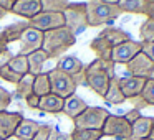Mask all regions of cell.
I'll return each mask as SVG.
<instances>
[{"instance_id":"cell-1","label":"cell","mask_w":154,"mask_h":140,"mask_svg":"<svg viewBox=\"0 0 154 140\" xmlns=\"http://www.w3.org/2000/svg\"><path fill=\"white\" fill-rule=\"evenodd\" d=\"M113 77L116 76H114V63H111V61L106 63V61L101 60H94L85 68V83H86V86L101 97H104Z\"/></svg>"},{"instance_id":"cell-2","label":"cell","mask_w":154,"mask_h":140,"mask_svg":"<svg viewBox=\"0 0 154 140\" xmlns=\"http://www.w3.org/2000/svg\"><path fill=\"white\" fill-rule=\"evenodd\" d=\"M75 43H76V35H73L66 27H61L43 33L42 50L48 54L50 60H53V58H61Z\"/></svg>"},{"instance_id":"cell-3","label":"cell","mask_w":154,"mask_h":140,"mask_svg":"<svg viewBox=\"0 0 154 140\" xmlns=\"http://www.w3.org/2000/svg\"><path fill=\"white\" fill-rule=\"evenodd\" d=\"M119 8L113 4H106L103 0H91L86 2V17L88 27H101L111 23L119 17Z\"/></svg>"},{"instance_id":"cell-4","label":"cell","mask_w":154,"mask_h":140,"mask_svg":"<svg viewBox=\"0 0 154 140\" xmlns=\"http://www.w3.org/2000/svg\"><path fill=\"white\" fill-rule=\"evenodd\" d=\"M47 74H48V79H50V89L55 96L61 97V99H68V97L75 96L78 87V83L75 81V77L65 74L58 68H53Z\"/></svg>"},{"instance_id":"cell-5","label":"cell","mask_w":154,"mask_h":140,"mask_svg":"<svg viewBox=\"0 0 154 140\" xmlns=\"http://www.w3.org/2000/svg\"><path fill=\"white\" fill-rule=\"evenodd\" d=\"M65 27L73 35L88 28V17H86V4H70L63 12Z\"/></svg>"},{"instance_id":"cell-6","label":"cell","mask_w":154,"mask_h":140,"mask_svg":"<svg viewBox=\"0 0 154 140\" xmlns=\"http://www.w3.org/2000/svg\"><path fill=\"white\" fill-rule=\"evenodd\" d=\"M109 115L106 109L103 107H90L88 106L76 119H73L75 129H93V130H101L106 117Z\"/></svg>"},{"instance_id":"cell-7","label":"cell","mask_w":154,"mask_h":140,"mask_svg":"<svg viewBox=\"0 0 154 140\" xmlns=\"http://www.w3.org/2000/svg\"><path fill=\"white\" fill-rule=\"evenodd\" d=\"M103 137H114L116 140H128L131 137V124L124 119V115L109 114L101 127Z\"/></svg>"},{"instance_id":"cell-8","label":"cell","mask_w":154,"mask_h":140,"mask_svg":"<svg viewBox=\"0 0 154 140\" xmlns=\"http://www.w3.org/2000/svg\"><path fill=\"white\" fill-rule=\"evenodd\" d=\"M28 25L40 30L42 33H47V31L65 27V18L63 13H58V12H40L38 15L28 20Z\"/></svg>"},{"instance_id":"cell-9","label":"cell","mask_w":154,"mask_h":140,"mask_svg":"<svg viewBox=\"0 0 154 140\" xmlns=\"http://www.w3.org/2000/svg\"><path fill=\"white\" fill-rule=\"evenodd\" d=\"M143 50V43L136 40H128L124 43L118 45L113 48V53H111V61L114 64H126L136 56L137 53H141Z\"/></svg>"},{"instance_id":"cell-10","label":"cell","mask_w":154,"mask_h":140,"mask_svg":"<svg viewBox=\"0 0 154 140\" xmlns=\"http://www.w3.org/2000/svg\"><path fill=\"white\" fill-rule=\"evenodd\" d=\"M18 43H20L18 54H25V56H27V54L33 53V51H37V50H42V45H43V33H42L40 30H37V28H33V27L28 25V27L23 30V33H22Z\"/></svg>"},{"instance_id":"cell-11","label":"cell","mask_w":154,"mask_h":140,"mask_svg":"<svg viewBox=\"0 0 154 140\" xmlns=\"http://www.w3.org/2000/svg\"><path fill=\"white\" fill-rule=\"evenodd\" d=\"M124 66H126V71L129 73V76L149 79L151 71H152V68H154V63L141 51V53H137L136 56H134L129 63L124 64Z\"/></svg>"},{"instance_id":"cell-12","label":"cell","mask_w":154,"mask_h":140,"mask_svg":"<svg viewBox=\"0 0 154 140\" xmlns=\"http://www.w3.org/2000/svg\"><path fill=\"white\" fill-rule=\"evenodd\" d=\"M22 112H8L0 110V140H8L15 135L18 124L22 122Z\"/></svg>"},{"instance_id":"cell-13","label":"cell","mask_w":154,"mask_h":140,"mask_svg":"<svg viewBox=\"0 0 154 140\" xmlns=\"http://www.w3.org/2000/svg\"><path fill=\"white\" fill-rule=\"evenodd\" d=\"M57 68L60 71H63L65 74H68V76L75 77V81L76 83H80V77H83L85 79V64L81 63L80 60H78L76 56H61L60 60H58L57 63Z\"/></svg>"},{"instance_id":"cell-14","label":"cell","mask_w":154,"mask_h":140,"mask_svg":"<svg viewBox=\"0 0 154 140\" xmlns=\"http://www.w3.org/2000/svg\"><path fill=\"white\" fill-rule=\"evenodd\" d=\"M118 83H119L121 92L124 94V97L131 101L133 97L139 96L143 92L146 79L144 77H136V76H128V77H118Z\"/></svg>"},{"instance_id":"cell-15","label":"cell","mask_w":154,"mask_h":140,"mask_svg":"<svg viewBox=\"0 0 154 140\" xmlns=\"http://www.w3.org/2000/svg\"><path fill=\"white\" fill-rule=\"evenodd\" d=\"M42 12V2L40 0H17L15 5L12 7L10 13L18 15V17L27 18V22L30 18H33L35 15H38Z\"/></svg>"},{"instance_id":"cell-16","label":"cell","mask_w":154,"mask_h":140,"mask_svg":"<svg viewBox=\"0 0 154 140\" xmlns=\"http://www.w3.org/2000/svg\"><path fill=\"white\" fill-rule=\"evenodd\" d=\"M100 36L104 38V40H106L113 48L118 46V45H121V43H124V41H128V40H133L129 33H126L124 30L116 28V27H106V28H103V30H101V33H100Z\"/></svg>"},{"instance_id":"cell-17","label":"cell","mask_w":154,"mask_h":140,"mask_svg":"<svg viewBox=\"0 0 154 140\" xmlns=\"http://www.w3.org/2000/svg\"><path fill=\"white\" fill-rule=\"evenodd\" d=\"M63 104H65V99H61V97L55 96L53 92H50L47 96L40 97L38 110H43V112H48V114H61Z\"/></svg>"},{"instance_id":"cell-18","label":"cell","mask_w":154,"mask_h":140,"mask_svg":"<svg viewBox=\"0 0 154 140\" xmlns=\"http://www.w3.org/2000/svg\"><path fill=\"white\" fill-rule=\"evenodd\" d=\"M90 50L93 53H96V60H101V61H111V53H113V46L108 43L104 38H101L98 35L96 38H93L90 43ZM113 63V61H111Z\"/></svg>"},{"instance_id":"cell-19","label":"cell","mask_w":154,"mask_h":140,"mask_svg":"<svg viewBox=\"0 0 154 140\" xmlns=\"http://www.w3.org/2000/svg\"><path fill=\"white\" fill-rule=\"evenodd\" d=\"M86 107H88V104L85 102L81 97H78L76 94H75V96L65 99V104H63V110H61V114L68 115L70 119H76V117L80 115V114L83 112Z\"/></svg>"},{"instance_id":"cell-20","label":"cell","mask_w":154,"mask_h":140,"mask_svg":"<svg viewBox=\"0 0 154 140\" xmlns=\"http://www.w3.org/2000/svg\"><path fill=\"white\" fill-rule=\"evenodd\" d=\"M38 127H40V124L35 122V120L32 119H22V122L18 124L17 130H15V139L17 140H33L35 133H37Z\"/></svg>"},{"instance_id":"cell-21","label":"cell","mask_w":154,"mask_h":140,"mask_svg":"<svg viewBox=\"0 0 154 140\" xmlns=\"http://www.w3.org/2000/svg\"><path fill=\"white\" fill-rule=\"evenodd\" d=\"M152 127V117L141 115L136 122L131 124V137L134 139H147Z\"/></svg>"},{"instance_id":"cell-22","label":"cell","mask_w":154,"mask_h":140,"mask_svg":"<svg viewBox=\"0 0 154 140\" xmlns=\"http://www.w3.org/2000/svg\"><path fill=\"white\" fill-rule=\"evenodd\" d=\"M27 58H28V73H30L32 76H37V74H40L43 64L47 63L48 60H50V58H48V54L45 53L43 50L33 51V53L27 54Z\"/></svg>"},{"instance_id":"cell-23","label":"cell","mask_w":154,"mask_h":140,"mask_svg":"<svg viewBox=\"0 0 154 140\" xmlns=\"http://www.w3.org/2000/svg\"><path fill=\"white\" fill-rule=\"evenodd\" d=\"M121 13H136L144 15L146 10V0H119L116 4Z\"/></svg>"},{"instance_id":"cell-24","label":"cell","mask_w":154,"mask_h":140,"mask_svg":"<svg viewBox=\"0 0 154 140\" xmlns=\"http://www.w3.org/2000/svg\"><path fill=\"white\" fill-rule=\"evenodd\" d=\"M103 99L106 101V102H109V104H114V106H119V104H123L124 101H126L124 94L121 92L118 77H113V79H111L109 86H108V91H106V94H104Z\"/></svg>"},{"instance_id":"cell-25","label":"cell","mask_w":154,"mask_h":140,"mask_svg":"<svg viewBox=\"0 0 154 140\" xmlns=\"http://www.w3.org/2000/svg\"><path fill=\"white\" fill-rule=\"evenodd\" d=\"M28 27V22H18V23L8 25L4 31H2V36L5 38L7 43H12V41H18L23 33V30Z\"/></svg>"},{"instance_id":"cell-26","label":"cell","mask_w":154,"mask_h":140,"mask_svg":"<svg viewBox=\"0 0 154 140\" xmlns=\"http://www.w3.org/2000/svg\"><path fill=\"white\" fill-rule=\"evenodd\" d=\"M7 64L15 74H18V76L30 74L28 73V58L25 56V54H15V56H12Z\"/></svg>"},{"instance_id":"cell-27","label":"cell","mask_w":154,"mask_h":140,"mask_svg":"<svg viewBox=\"0 0 154 140\" xmlns=\"http://www.w3.org/2000/svg\"><path fill=\"white\" fill-rule=\"evenodd\" d=\"M50 79H48L47 73H40L33 77V94H37L38 97H43L47 94H50Z\"/></svg>"},{"instance_id":"cell-28","label":"cell","mask_w":154,"mask_h":140,"mask_svg":"<svg viewBox=\"0 0 154 140\" xmlns=\"http://www.w3.org/2000/svg\"><path fill=\"white\" fill-rule=\"evenodd\" d=\"M33 77L35 76H32V74H25V76H22L20 81L15 84V86H17L15 92H17V96L20 97V99L25 101L32 92H33Z\"/></svg>"},{"instance_id":"cell-29","label":"cell","mask_w":154,"mask_h":140,"mask_svg":"<svg viewBox=\"0 0 154 140\" xmlns=\"http://www.w3.org/2000/svg\"><path fill=\"white\" fill-rule=\"evenodd\" d=\"M71 140H103V132L93 129H73Z\"/></svg>"},{"instance_id":"cell-30","label":"cell","mask_w":154,"mask_h":140,"mask_svg":"<svg viewBox=\"0 0 154 140\" xmlns=\"http://www.w3.org/2000/svg\"><path fill=\"white\" fill-rule=\"evenodd\" d=\"M139 38H141V43L154 41V20L152 18H146L143 22V25L139 27Z\"/></svg>"},{"instance_id":"cell-31","label":"cell","mask_w":154,"mask_h":140,"mask_svg":"<svg viewBox=\"0 0 154 140\" xmlns=\"http://www.w3.org/2000/svg\"><path fill=\"white\" fill-rule=\"evenodd\" d=\"M42 2V12H58L63 13L65 8L70 5L68 0H40Z\"/></svg>"},{"instance_id":"cell-32","label":"cell","mask_w":154,"mask_h":140,"mask_svg":"<svg viewBox=\"0 0 154 140\" xmlns=\"http://www.w3.org/2000/svg\"><path fill=\"white\" fill-rule=\"evenodd\" d=\"M141 97L146 102V106H154V79H146Z\"/></svg>"},{"instance_id":"cell-33","label":"cell","mask_w":154,"mask_h":140,"mask_svg":"<svg viewBox=\"0 0 154 140\" xmlns=\"http://www.w3.org/2000/svg\"><path fill=\"white\" fill-rule=\"evenodd\" d=\"M22 76H18V74H15L14 71L8 68V64H4V66H0V79L7 81V83H12V84H17L18 81H20Z\"/></svg>"},{"instance_id":"cell-34","label":"cell","mask_w":154,"mask_h":140,"mask_svg":"<svg viewBox=\"0 0 154 140\" xmlns=\"http://www.w3.org/2000/svg\"><path fill=\"white\" fill-rule=\"evenodd\" d=\"M51 130H53V127H51V125H48V124H42V125L38 127L37 133H35L33 140H48Z\"/></svg>"},{"instance_id":"cell-35","label":"cell","mask_w":154,"mask_h":140,"mask_svg":"<svg viewBox=\"0 0 154 140\" xmlns=\"http://www.w3.org/2000/svg\"><path fill=\"white\" fill-rule=\"evenodd\" d=\"M10 102H12V94L5 87L0 86V110H7Z\"/></svg>"},{"instance_id":"cell-36","label":"cell","mask_w":154,"mask_h":140,"mask_svg":"<svg viewBox=\"0 0 154 140\" xmlns=\"http://www.w3.org/2000/svg\"><path fill=\"white\" fill-rule=\"evenodd\" d=\"M141 51L154 63V41H151V43H143V50Z\"/></svg>"},{"instance_id":"cell-37","label":"cell","mask_w":154,"mask_h":140,"mask_svg":"<svg viewBox=\"0 0 154 140\" xmlns=\"http://www.w3.org/2000/svg\"><path fill=\"white\" fill-rule=\"evenodd\" d=\"M48 140H71V135H70V133L58 132V130H51Z\"/></svg>"},{"instance_id":"cell-38","label":"cell","mask_w":154,"mask_h":140,"mask_svg":"<svg viewBox=\"0 0 154 140\" xmlns=\"http://www.w3.org/2000/svg\"><path fill=\"white\" fill-rule=\"evenodd\" d=\"M25 102H27V106L30 107V109H38V104H40V97L37 96V94L32 92L30 96L25 99Z\"/></svg>"},{"instance_id":"cell-39","label":"cell","mask_w":154,"mask_h":140,"mask_svg":"<svg viewBox=\"0 0 154 140\" xmlns=\"http://www.w3.org/2000/svg\"><path fill=\"white\" fill-rule=\"evenodd\" d=\"M141 115H143V114H141L137 109H131L129 112H126V114H124V119H126L129 124H133V122H136V120L139 119Z\"/></svg>"},{"instance_id":"cell-40","label":"cell","mask_w":154,"mask_h":140,"mask_svg":"<svg viewBox=\"0 0 154 140\" xmlns=\"http://www.w3.org/2000/svg\"><path fill=\"white\" fill-rule=\"evenodd\" d=\"M146 18H152L154 20V0H146V10H144Z\"/></svg>"},{"instance_id":"cell-41","label":"cell","mask_w":154,"mask_h":140,"mask_svg":"<svg viewBox=\"0 0 154 140\" xmlns=\"http://www.w3.org/2000/svg\"><path fill=\"white\" fill-rule=\"evenodd\" d=\"M131 102H133V106H134L133 109H137V110L143 109V107H147L146 102L143 101V97H141V94H139V96H136V97H133V99H131Z\"/></svg>"},{"instance_id":"cell-42","label":"cell","mask_w":154,"mask_h":140,"mask_svg":"<svg viewBox=\"0 0 154 140\" xmlns=\"http://www.w3.org/2000/svg\"><path fill=\"white\" fill-rule=\"evenodd\" d=\"M15 2H17V0H0V7L5 8V10L10 13V10H12V7L15 5Z\"/></svg>"},{"instance_id":"cell-43","label":"cell","mask_w":154,"mask_h":140,"mask_svg":"<svg viewBox=\"0 0 154 140\" xmlns=\"http://www.w3.org/2000/svg\"><path fill=\"white\" fill-rule=\"evenodd\" d=\"M14 56V54L10 53V51H5V53H0V66H4V64H7L8 61H10V58Z\"/></svg>"},{"instance_id":"cell-44","label":"cell","mask_w":154,"mask_h":140,"mask_svg":"<svg viewBox=\"0 0 154 140\" xmlns=\"http://www.w3.org/2000/svg\"><path fill=\"white\" fill-rule=\"evenodd\" d=\"M5 51H8V43L2 36V33H0V53H5Z\"/></svg>"},{"instance_id":"cell-45","label":"cell","mask_w":154,"mask_h":140,"mask_svg":"<svg viewBox=\"0 0 154 140\" xmlns=\"http://www.w3.org/2000/svg\"><path fill=\"white\" fill-rule=\"evenodd\" d=\"M147 140H154V117H152V127H151V133L147 137Z\"/></svg>"},{"instance_id":"cell-46","label":"cell","mask_w":154,"mask_h":140,"mask_svg":"<svg viewBox=\"0 0 154 140\" xmlns=\"http://www.w3.org/2000/svg\"><path fill=\"white\" fill-rule=\"evenodd\" d=\"M7 13H8V12L5 10V8H2V7H0V20H2V18H4V17H5V15H7Z\"/></svg>"},{"instance_id":"cell-47","label":"cell","mask_w":154,"mask_h":140,"mask_svg":"<svg viewBox=\"0 0 154 140\" xmlns=\"http://www.w3.org/2000/svg\"><path fill=\"white\" fill-rule=\"evenodd\" d=\"M103 2H106V4H113V5H116L119 0H103Z\"/></svg>"},{"instance_id":"cell-48","label":"cell","mask_w":154,"mask_h":140,"mask_svg":"<svg viewBox=\"0 0 154 140\" xmlns=\"http://www.w3.org/2000/svg\"><path fill=\"white\" fill-rule=\"evenodd\" d=\"M128 140H147V139H134V137H129Z\"/></svg>"},{"instance_id":"cell-49","label":"cell","mask_w":154,"mask_h":140,"mask_svg":"<svg viewBox=\"0 0 154 140\" xmlns=\"http://www.w3.org/2000/svg\"><path fill=\"white\" fill-rule=\"evenodd\" d=\"M149 79H154V68H152V71H151V76H149Z\"/></svg>"},{"instance_id":"cell-50","label":"cell","mask_w":154,"mask_h":140,"mask_svg":"<svg viewBox=\"0 0 154 140\" xmlns=\"http://www.w3.org/2000/svg\"><path fill=\"white\" fill-rule=\"evenodd\" d=\"M88 2H91V0H88Z\"/></svg>"}]
</instances>
